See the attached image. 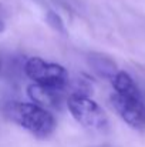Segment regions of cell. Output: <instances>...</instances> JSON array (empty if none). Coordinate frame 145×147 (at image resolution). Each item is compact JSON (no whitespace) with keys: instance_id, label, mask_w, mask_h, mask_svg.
Returning <instances> with one entry per match:
<instances>
[{"instance_id":"4","label":"cell","mask_w":145,"mask_h":147,"mask_svg":"<svg viewBox=\"0 0 145 147\" xmlns=\"http://www.w3.org/2000/svg\"><path fill=\"white\" fill-rule=\"evenodd\" d=\"M111 104L118 116L132 129H145V100L141 94H111Z\"/></svg>"},{"instance_id":"2","label":"cell","mask_w":145,"mask_h":147,"mask_svg":"<svg viewBox=\"0 0 145 147\" xmlns=\"http://www.w3.org/2000/svg\"><path fill=\"white\" fill-rule=\"evenodd\" d=\"M67 107L71 116L87 129L104 130L108 126V117L105 111L87 94L71 93L67 97Z\"/></svg>"},{"instance_id":"8","label":"cell","mask_w":145,"mask_h":147,"mask_svg":"<svg viewBox=\"0 0 145 147\" xmlns=\"http://www.w3.org/2000/svg\"><path fill=\"white\" fill-rule=\"evenodd\" d=\"M4 27H6V26H4V22H3V20L0 19V33H1V32L4 30Z\"/></svg>"},{"instance_id":"6","label":"cell","mask_w":145,"mask_h":147,"mask_svg":"<svg viewBox=\"0 0 145 147\" xmlns=\"http://www.w3.org/2000/svg\"><path fill=\"white\" fill-rule=\"evenodd\" d=\"M88 63H90V67L93 69V71L101 79L111 80L114 77V74L118 71L115 61L101 53H90Z\"/></svg>"},{"instance_id":"1","label":"cell","mask_w":145,"mask_h":147,"mask_svg":"<svg viewBox=\"0 0 145 147\" xmlns=\"http://www.w3.org/2000/svg\"><path fill=\"white\" fill-rule=\"evenodd\" d=\"M6 113L16 124L26 129L27 131H30L33 136L39 139L48 137L54 131L55 124H57L53 113L48 109L34 101L33 103H21V101L10 103L6 107Z\"/></svg>"},{"instance_id":"7","label":"cell","mask_w":145,"mask_h":147,"mask_svg":"<svg viewBox=\"0 0 145 147\" xmlns=\"http://www.w3.org/2000/svg\"><path fill=\"white\" fill-rule=\"evenodd\" d=\"M46 20H47V23L54 29V30H58V32L64 33V23H63L61 17H60L55 11H53V10L47 11V14H46Z\"/></svg>"},{"instance_id":"9","label":"cell","mask_w":145,"mask_h":147,"mask_svg":"<svg viewBox=\"0 0 145 147\" xmlns=\"http://www.w3.org/2000/svg\"><path fill=\"white\" fill-rule=\"evenodd\" d=\"M0 70H1V59H0Z\"/></svg>"},{"instance_id":"5","label":"cell","mask_w":145,"mask_h":147,"mask_svg":"<svg viewBox=\"0 0 145 147\" xmlns=\"http://www.w3.org/2000/svg\"><path fill=\"white\" fill-rule=\"evenodd\" d=\"M68 87H55L33 83L27 87V96L34 103L46 107L48 110H55L61 107L63 100L65 98V90Z\"/></svg>"},{"instance_id":"3","label":"cell","mask_w":145,"mask_h":147,"mask_svg":"<svg viewBox=\"0 0 145 147\" xmlns=\"http://www.w3.org/2000/svg\"><path fill=\"white\" fill-rule=\"evenodd\" d=\"M24 73L33 83L68 87V71L58 63L47 61L40 57H31L24 64Z\"/></svg>"}]
</instances>
